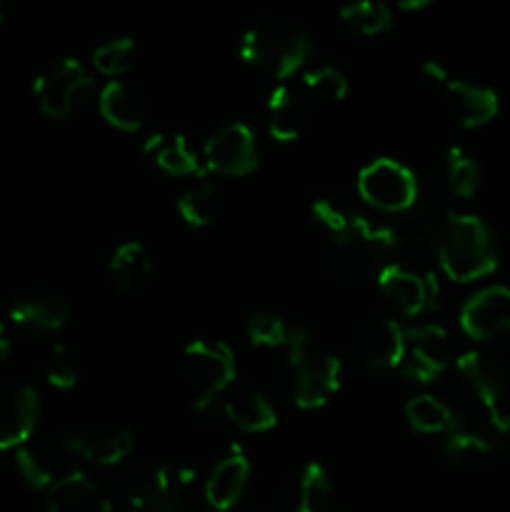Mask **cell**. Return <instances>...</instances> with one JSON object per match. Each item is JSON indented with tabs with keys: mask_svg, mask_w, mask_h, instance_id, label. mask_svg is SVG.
<instances>
[{
	"mask_svg": "<svg viewBox=\"0 0 510 512\" xmlns=\"http://www.w3.org/2000/svg\"><path fill=\"white\" fill-rule=\"evenodd\" d=\"M143 153L153 158L160 173L170 175V178H190V175H195V178L203 180L208 175L203 158H198L188 148V140L183 135H150L143 145Z\"/></svg>",
	"mask_w": 510,
	"mask_h": 512,
	"instance_id": "cell-24",
	"label": "cell"
},
{
	"mask_svg": "<svg viewBox=\"0 0 510 512\" xmlns=\"http://www.w3.org/2000/svg\"><path fill=\"white\" fill-rule=\"evenodd\" d=\"M395 218L398 220L390 228H393L395 235V255H400V258L393 260V263L405 265V268L428 270L425 265L438 253L440 230H443L448 215L418 200L413 208L395 215Z\"/></svg>",
	"mask_w": 510,
	"mask_h": 512,
	"instance_id": "cell-8",
	"label": "cell"
},
{
	"mask_svg": "<svg viewBox=\"0 0 510 512\" xmlns=\"http://www.w3.org/2000/svg\"><path fill=\"white\" fill-rule=\"evenodd\" d=\"M333 512H335V510H333Z\"/></svg>",
	"mask_w": 510,
	"mask_h": 512,
	"instance_id": "cell-43",
	"label": "cell"
},
{
	"mask_svg": "<svg viewBox=\"0 0 510 512\" xmlns=\"http://www.w3.org/2000/svg\"><path fill=\"white\" fill-rule=\"evenodd\" d=\"M460 328L475 343H485L510 330V288L488 285L465 300L460 308Z\"/></svg>",
	"mask_w": 510,
	"mask_h": 512,
	"instance_id": "cell-15",
	"label": "cell"
},
{
	"mask_svg": "<svg viewBox=\"0 0 510 512\" xmlns=\"http://www.w3.org/2000/svg\"><path fill=\"white\" fill-rule=\"evenodd\" d=\"M313 118V100L293 85H278L268 98V130L278 143L303 138Z\"/></svg>",
	"mask_w": 510,
	"mask_h": 512,
	"instance_id": "cell-18",
	"label": "cell"
},
{
	"mask_svg": "<svg viewBox=\"0 0 510 512\" xmlns=\"http://www.w3.org/2000/svg\"><path fill=\"white\" fill-rule=\"evenodd\" d=\"M325 258L343 278H378L380 270L395 258V235L390 225H378L365 215H353L350 225L335 238H328Z\"/></svg>",
	"mask_w": 510,
	"mask_h": 512,
	"instance_id": "cell-3",
	"label": "cell"
},
{
	"mask_svg": "<svg viewBox=\"0 0 510 512\" xmlns=\"http://www.w3.org/2000/svg\"><path fill=\"white\" fill-rule=\"evenodd\" d=\"M250 480V460L243 453V448H230L228 455L215 463V468L210 470L208 480H205V500L215 512H228L230 508L238 505V500L243 498L245 488H248Z\"/></svg>",
	"mask_w": 510,
	"mask_h": 512,
	"instance_id": "cell-19",
	"label": "cell"
},
{
	"mask_svg": "<svg viewBox=\"0 0 510 512\" xmlns=\"http://www.w3.org/2000/svg\"><path fill=\"white\" fill-rule=\"evenodd\" d=\"M45 375H48V383L55 390H73L80 380V368L78 360L73 358L68 348L63 343H55L53 350L48 355V365H45Z\"/></svg>",
	"mask_w": 510,
	"mask_h": 512,
	"instance_id": "cell-35",
	"label": "cell"
},
{
	"mask_svg": "<svg viewBox=\"0 0 510 512\" xmlns=\"http://www.w3.org/2000/svg\"><path fill=\"white\" fill-rule=\"evenodd\" d=\"M393 3L403 10H420L433 3V0H393Z\"/></svg>",
	"mask_w": 510,
	"mask_h": 512,
	"instance_id": "cell-42",
	"label": "cell"
},
{
	"mask_svg": "<svg viewBox=\"0 0 510 512\" xmlns=\"http://www.w3.org/2000/svg\"><path fill=\"white\" fill-rule=\"evenodd\" d=\"M15 468H18L20 478L28 488L33 490H45V488H53L55 483V475L50 470V465L35 453L33 448H18L15 450Z\"/></svg>",
	"mask_w": 510,
	"mask_h": 512,
	"instance_id": "cell-36",
	"label": "cell"
},
{
	"mask_svg": "<svg viewBox=\"0 0 510 512\" xmlns=\"http://www.w3.org/2000/svg\"><path fill=\"white\" fill-rule=\"evenodd\" d=\"M128 512H183V505L175 503L170 495H165L153 478L140 485L128 500Z\"/></svg>",
	"mask_w": 510,
	"mask_h": 512,
	"instance_id": "cell-38",
	"label": "cell"
},
{
	"mask_svg": "<svg viewBox=\"0 0 510 512\" xmlns=\"http://www.w3.org/2000/svg\"><path fill=\"white\" fill-rule=\"evenodd\" d=\"M288 365L293 373V395L300 410H318L340 390L343 363L320 348L305 328H290Z\"/></svg>",
	"mask_w": 510,
	"mask_h": 512,
	"instance_id": "cell-4",
	"label": "cell"
},
{
	"mask_svg": "<svg viewBox=\"0 0 510 512\" xmlns=\"http://www.w3.org/2000/svg\"><path fill=\"white\" fill-rule=\"evenodd\" d=\"M495 450H498L495 440L478 430L455 428L445 435L443 443V455L448 458V463L458 465V468H473V465L485 463L488 458H493Z\"/></svg>",
	"mask_w": 510,
	"mask_h": 512,
	"instance_id": "cell-29",
	"label": "cell"
},
{
	"mask_svg": "<svg viewBox=\"0 0 510 512\" xmlns=\"http://www.w3.org/2000/svg\"><path fill=\"white\" fill-rule=\"evenodd\" d=\"M133 55H135L133 38H128V35L110 38L93 50V68L98 70L100 75H105V78L120 80V75H125L130 68H133Z\"/></svg>",
	"mask_w": 510,
	"mask_h": 512,
	"instance_id": "cell-32",
	"label": "cell"
},
{
	"mask_svg": "<svg viewBox=\"0 0 510 512\" xmlns=\"http://www.w3.org/2000/svg\"><path fill=\"white\" fill-rule=\"evenodd\" d=\"M108 270L115 288L125 295H133L148 285L150 275H153V260H150L143 243L125 240L115 248Z\"/></svg>",
	"mask_w": 510,
	"mask_h": 512,
	"instance_id": "cell-25",
	"label": "cell"
},
{
	"mask_svg": "<svg viewBox=\"0 0 510 512\" xmlns=\"http://www.w3.org/2000/svg\"><path fill=\"white\" fill-rule=\"evenodd\" d=\"M405 350V328L393 318H373L355 333V360L370 373L398 370Z\"/></svg>",
	"mask_w": 510,
	"mask_h": 512,
	"instance_id": "cell-14",
	"label": "cell"
},
{
	"mask_svg": "<svg viewBox=\"0 0 510 512\" xmlns=\"http://www.w3.org/2000/svg\"><path fill=\"white\" fill-rule=\"evenodd\" d=\"M405 420L415 433L423 435H448L458 428L453 408L438 400L435 395H415L405 403Z\"/></svg>",
	"mask_w": 510,
	"mask_h": 512,
	"instance_id": "cell-27",
	"label": "cell"
},
{
	"mask_svg": "<svg viewBox=\"0 0 510 512\" xmlns=\"http://www.w3.org/2000/svg\"><path fill=\"white\" fill-rule=\"evenodd\" d=\"M218 210H220L218 190L208 183H200L195 185V188L185 190L178 200L180 218L195 230L213 225L215 218H218Z\"/></svg>",
	"mask_w": 510,
	"mask_h": 512,
	"instance_id": "cell-30",
	"label": "cell"
},
{
	"mask_svg": "<svg viewBox=\"0 0 510 512\" xmlns=\"http://www.w3.org/2000/svg\"><path fill=\"white\" fill-rule=\"evenodd\" d=\"M70 305L53 293H25L10 305V320L38 335H55L65 328Z\"/></svg>",
	"mask_w": 510,
	"mask_h": 512,
	"instance_id": "cell-21",
	"label": "cell"
},
{
	"mask_svg": "<svg viewBox=\"0 0 510 512\" xmlns=\"http://www.w3.org/2000/svg\"><path fill=\"white\" fill-rule=\"evenodd\" d=\"M195 478H198L195 470L185 468V465H170V463L160 465V468L153 473V483L180 505L185 503V495H188L190 488L195 485Z\"/></svg>",
	"mask_w": 510,
	"mask_h": 512,
	"instance_id": "cell-37",
	"label": "cell"
},
{
	"mask_svg": "<svg viewBox=\"0 0 510 512\" xmlns=\"http://www.w3.org/2000/svg\"><path fill=\"white\" fill-rule=\"evenodd\" d=\"M245 330H248L250 343L258 345V348H285L290 338V328L285 325V320L275 313L250 315Z\"/></svg>",
	"mask_w": 510,
	"mask_h": 512,
	"instance_id": "cell-34",
	"label": "cell"
},
{
	"mask_svg": "<svg viewBox=\"0 0 510 512\" xmlns=\"http://www.w3.org/2000/svg\"><path fill=\"white\" fill-rule=\"evenodd\" d=\"M10 350H13V343H10V335H8V328H5L3 323H0V360H5L10 355Z\"/></svg>",
	"mask_w": 510,
	"mask_h": 512,
	"instance_id": "cell-41",
	"label": "cell"
},
{
	"mask_svg": "<svg viewBox=\"0 0 510 512\" xmlns=\"http://www.w3.org/2000/svg\"><path fill=\"white\" fill-rule=\"evenodd\" d=\"M240 58L278 80L293 78L313 55V40L300 28L280 20L263 18L243 30L238 45Z\"/></svg>",
	"mask_w": 510,
	"mask_h": 512,
	"instance_id": "cell-2",
	"label": "cell"
},
{
	"mask_svg": "<svg viewBox=\"0 0 510 512\" xmlns=\"http://www.w3.org/2000/svg\"><path fill=\"white\" fill-rule=\"evenodd\" d=\"M435 263L455 283H475L498 268V248L478 215H448L438 238Z\"/></svg>",
	"mask_w": 510,
	"mask_h": 512,
	"instance_id": "cell-1",
	"label": "cell"
},
{
	"mask_svg": "<svg viewBox=\"0 0 510 512\" xmlns=\"http://www.w3.org/2000/svg\"><path fill=\"white\" fill-rule=\"evenodd\" d=\"M443 105L463 128H483L498 115L500 100L493 88L468 83V80H448L443 85Z\"/></svg>",
	"mask_w": 510,
	"mask_h": 512,
	"instance_id": "cell-17",
	"label": "cell"
},
{
	"mask_svg": "<svg viewBox=\"0 0 510 512\" xmlns=\"http://www.w3.org/2000/svg\"><path fill=\"white\" fill-rule=\"evenodd\" d=\"M90 88H93V78L85 65L75 58H60L58 63L45 68L33 83L38 108L53 120L68 118Z\"/></svg>",
	"mask_w": 510,
	"mask_h": 512,
	"instance_id": "cell-9",
	"label": "cell"
},
{
	"mask_svg": "<svg viewBox=\"0 0 510 512\" xmlns=\"http://www.w3.org/2000/svg\"><path fill=\"white\" fill-rule=\"evenodd\" d=\"M183 375L190 385V405L205 413L238 378L235 353L220 340H193L183 348Z\"/></svg>",
	"mask_w": 510,
	"mask_h": 512,
	"instance_id": "cell-5",
	"label": "cell"
},
{
	"mask_svg": "<svg viewBox=\"0 0 510 512\" xmlns=\"http://www.w3.org/2000/svg\"><path fill=\"white\" fill-rule=\"evenodd\" d=\"M350 85L345 73H340L338 68H315L310 73L303 75V93L308 95L313 103H340V100L348 95Z\"/></svg>",
	"mask_w": 510,
	"mask_h": 512,
	"instance_id": "cell-33",
	"label": "cell"
},
{
	"mask_svg": "<svg viewBox=\"0 0 510 512\" xmlns=\"http://www.w3.org/2000/svg\"><path fill=\"white\" fill-rule=\"evenodd\" d=\"M378 288L385 298L405 315V318H423L438 308L440 285L433 270H415L405 265L390 263L378 273Z\"/></svg>",
	"mask_w": 510,
	"mask_h": 512,
	"instance_id": "cell-11",
	"label": "cell"
},
{
	"mask_svg": "<svg viewBox=\"0 0 510 512\" xmlns=\"http://www.w3.org/2000/svg\"><path fill=\"white\" fill-rule=\"evenodd\" d=\"M50 512H110L105 490L85 473H68L55 480L48 493Z\"/></svg>",
	"mask_w": 510,
	"mask_h": 512,
	"instance_id": "cell-23",
	"label": "cell"
},
{
	"mask_svg": "<svg viewBox=\"0 0 510 512\" xmlns=\"http://www.w3.org/2000/svg\"><path fill=\"white\" fill-rule=\"evenodd\" d=\"M358 193L370 208L400 215L418 203V178L408 165L393 158H375L358 173Z\"/></svg>",
	"mask_w": 510,
	"mask_h": 512,
	"instance_id": "cell-6",
	"label": "cell"
},
{
	"mask_svg": "<svg viewBox=\"0 0 510 512\" xmlns=\"http://www.w3.org/2000/svg\"><path fill=\"white\" fill-rule=\"evenodd\" d=\"M333 480L320 463H305L290 478L285 503L290 512H333Z\"/></svg>",
	"mask_w": 510,
	"mask_h": 512,
	"instance_id": "cell-22",
	"label": "cell"
},
{
	"mask_svg": "<svg viewBox=\"0 0 510 512\" xmlns=\"http://www.w3.org/2000/svg\"><path fill=\"white\" fill-rule=\"evenodd\" d=\"M40 395L25 383L0 388V450L23 448L40 423Z\"/></svg>",
	"mask_w": 510,
	"mask_h": 512,
	"instance_id": "cell-13",
	"label": "cell"
},
{
	"mask_svg": "<svg viewBox=\"0 0 510 512\" xmlns=\"http://www.w3.org/2000/svg\"><path fill=\"white\" fill-rule=\"evenodd\" d=\"M445 168H448V185L458 198L468 200L480 188V165L470 153H465L460 145H453L445 155Z\"/></svg>",
	"mask_w": 510,
	"mask_h": 512,
	"instance_id": "cell-31",
	"label": "cell"
},
{
	"mask_svg": "<svg viewBox=\"0 0 510 512\" xmlns=\"http://www.w3.org/2000/svg\"><path fill=\"white\" fill-rule=\"evenodd\" d=\"M420 75H423L425 83L433 85V88H440V90H443V85L450 80L443 65L435 63V60H428V63H423V68H420Z\"/></svg>",
	"mask_w": 510,
	"mask_h": 512,
	"instance_id": "cell-40",
	"label": "cell"
},
{
	"mask_svg": "<svg viewBox=\"0 0 510 512\" xmlns=\"http://www.w3.org/2000/svg\"><path fill=\"white\" fill-rule=\"evenodd\" d=\"M63 448L70 455H78L85 463L110 468L123 463L133 450V433L125 428L118 430H93L78 428L63 435Z\"/></svg>",
	"mask_w": 510,
	"mask_h": 512,
	"instance_id": "cell-16",
	"label": "cell"
},
{
	"mask_svg": "<svg viewBox=\"0 0 510 512\" xmlns=\"http://www.w3.org/2000/svg\"><path fill=\"white\" fill-rule=\"evenodd\" d=\"M203 165L208 173L225 178H245L260 165L258 143L245 123H228L215 130L203 148Z\"/></svg>",
	"mask_w": 510,
	"mask_h": 512,
	"instance_id": "cell-12",
	"label": "cell"
},
{
	"mask_svg": "<svg viewBox=\"0 0 510 512\" xmlns=\"http://www.w3.org/2000/svg\"><path fill=\"white\" fill-rule=\"evenodd\" d=\"M225 415L235 428L250 435L270 433L278 425V410L258 390H245V393L233 395L225 403Z\"/></svg>",
	"mask_w": 510,
	"mask_h": 512,
	"instance_id": "cell-26",
	"label": "cell"
},
{
	"mask_svg": "<svg viewBox=\"0 0 510 512\" xmlns=\"http://www.w3.org/2000/svg\"><path fill=\"white\" fill-rule=\"evenodd\" d=\"M98 110L108 125L120 133H138L148 118V103L135 85L125 80H110L98 95Z\"/></svg>",
	"mask_w": 510,
	"mask_h": 512,
	"instance_id": "cell-20",
	"label": "cell"
},
{
	"mask_svg": "<svg viewBox=\"0 0 510 512\" xmlns=\"http://www.w3.org/2000/svg\"><path fill=\"white\" fill-rule=\"evenodd\" d=\"M450 358L453 348L443 325L420 323L405 330V350L398 373L420 385L435 383L448 370Z\"/></svg>",
	"mask_w": 510,
	"mask_h": 512,
	"instance_id": "cell-10",
	"label": "cell"
},
{
	"mask_svg": "<svg viewBox=\"0 0 510 512\" xmlns=\"http://www.w3.org/2000/svg\"><path fill=\"white\" fill-rule=\"evenodd\" d=\"M338 20L355 35L378 38L393 30V10L380 0H353L340 8Z\"/></svg>",
	"mask_w": 510,
	"mask_h": 512,
	"instance_id": "cell-28",
	"label": "cell"
},
{
	"mask_svg": "<svg viewBox=\"0 0 510 512\" xmlns=\"http://www.w3.org/2000/svg\"><path fill=\"white\" fill-rule=\"evenodd\" d=\"M455 370L468 385L473 398L478 400L483 413L488 415L490 428L500 435L510 433V410H508V375L503 365L495 363L480 350H468L458 355Z\"/></svg>",
	"mask_w": 510,
	"mask_h": 512,
	"instance_id": "cell-7",
	"label": "cell"
},
{
	"mask_svg": "<svg viewBox=\"0 0 510 512\" xmlns=\"http://www.w3.org/2000/svg\"><path fill=\"white\" fill-rule=\"evenodd\" d=\"M310 213H313V220L320 225V230L325 233V238H335V235L343 233V230L350 225V218H353V213H348L345 208H340V205L333 203L330 198L315 200L313 208H310Z\"/></svg>",
	"mask_w": 510,
	"mask_h": 512,
	"instance_id": "cell-39",
	"label": "cell"
}]
</instances>
